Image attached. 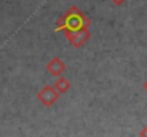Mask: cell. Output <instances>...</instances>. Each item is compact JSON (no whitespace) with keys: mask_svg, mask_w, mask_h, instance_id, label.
Here are the masks:
<instances>
[{"mask_svg":"<svg viewBox=\"0 0 147 137\" xmlns=\"http://www.w3.org/2000/svg\"><path fill=\"white\" fill-rule=\"evenodd\" d=\"M90 22L89 19L76 7H71L59 22H57V30H66L69 32H76L80 29H86L89 27Z\"/></svg>","mask_w":147,"mask_h":137,"instance_id":"6da1fadb","label":"cell"},{"mask_svg":"<svg viewBox=\"0 0 147 137\" xmlns=\"http://www.w3.org/2000/svg\"><path fill=\"white\" fill-rule=\"evenodd\" d=\"M59 96H60V93L56 90L53 86H45L42 90L39 91V94H37V99L45 104V106H53L57 100H59Z\"/></svg>","mask_w":147,"mask_h":137,"instance_id":"7a4b0ae2","label":"cell"},{"mask_svg":"<svg viewBox=\"0 0 147 137\" xmlns=\"http://www.w3.org/2000/svg\"><path fill=\"white\" fill-rule=\"evenodd\" d=\"M87 29L89 27L80 29V30H76V32H69L67 33V40L70 42V45L74 46V47H80L82 45H84L90 37V33H89Z\"/></svg>","mask_w":147,"mask_h":137,"instance_id":"3957f363","label":"cell"},{"mask_svg":"<svg viewBox=\"0 0 147 137\" xmlns=\"http://www.w3.org/2000/svg\"><path fill=\"white\" fill-rule=\"evenodd\" d=\"M47 70L50 72V74H53L54 77H59L66 70V64H64V61L61 59L54 57L47 63Z\"/></svg>","mask_w":147,"mask_h":137,"instance_id":"277c9868","label":"cell"},{"mask_svg":"<svg viewBox=\"0 0 147 137\" xmlns=\"http://www.w3.org/2000/svg\"><path fill=\"white\" fill-rule=\"evenodd\" d=\"M53 87L59 91L60 94H63V93H66V91L70 89V82H69L67 79H64V77H59V79L54 82Z\"/></svg>","mask_w":147,"mask_h":137,"instance_id":"5b68a950","label":"cell"},{"mask_svg":"<svg viewBox=\"0 0 147 137\" xmlns=\"http://www.w3.org/2000/svg\"><path fill=\"white\" fill-rule=\"evenodd\" d=\"M111 1H113L114 4H117V6H120V4H123V3H124L126 0H111Z\"/></svg>","mask_w":147,"mask_h":137,"instance_id":"8992f818","label":"cell"},{"mask_svg":"<svg viewBox=\"0 0 147 137\" xmlns=\"http://www.w3.org/2000/svg\"><path fill=\"white\" fill-rule=\"evenodd\" d=\"M143 87H144V90L147 91V82H146V83H144V84H143Z\"/></svg>","mask_w":147,"mask_h":137,"instance_id":"52a82bcc","label":"cell"}]
</instances>
